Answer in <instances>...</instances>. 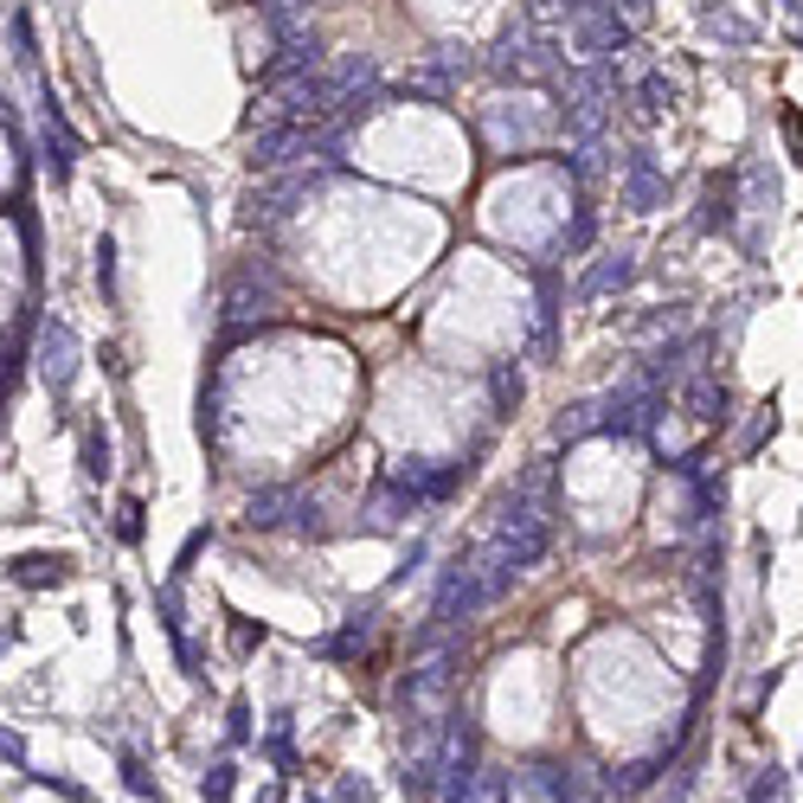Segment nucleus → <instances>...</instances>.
Here are the masks:
<instances>
[{
    "label": "nucleus",
    "instance_id": "nucleus-1",
    "mask_svg": "<svg viewBox=\"0 0 803 803\" xmlns=\"http://www.w3.org/2000/svg\"><path fill=\"white\" fill-rule=\"evenodd\" d=\"M71 572L65 553H26V560H13V585H58Z\"/></svg>",
    "mask_w": 803,
    "mask_h": 803
},
{
    "label": "nucleus",
    "instance_id": "nucleus-2",
    "mask_svg": "<svg viewBox=\"0 0 803 803\" xmlns=\"http://www.w3.org/2000/svg\"><path fill=\"white\" fill-rule=\"evenodd\" d=\"M630 277H636V264H630V257H611V264H598V271L578 284V302H592V296H605V289H623Z\"/></svg>",
    "mask_w": 803,
    "mask_h": 803
},
{
    "label": "nucleus",
    "instance_id": "nucleus-3",
    "mask_svg": "<svg viewBox=\"0 0 803 803\" xmlns=\"http://www.w3.org/2000/svg\"><path fill=\"white\" fill-rule=\"evenodd\" d=\"M701 226H720V232H733V181H708V213H701Z\"/></svg>",
    "mask_w": 803,
    "mask_h": 803
},
{
    "label": "nucleus",
    "instance_id": "nucleus-4",
    "mask_svg": "<svg viewBox=\"0 0 803 803\" xmlns=\"http://www.w3.org/2000/svg\"><path fill=\"white\" fill-rule=\"evenodd\" d=\"M688 405H695V418H726V386L695 379V386H688Z\"/></svg>",
    "mask_w": 803,
    "mask_h": 803
},
{
    "label": "nucleus",
    "instance_id": "nucleus-5",
    "mask_svg": "<svg viewBox=\"0 0 803 803\" xmlns=\"http://www.w3.org/2000/svg\"><path fill=\"white\" fill-rule=\"evenodd\" d=\"M623 193H630V206H650V199L662 193L656 168H650V161H630V174H623Z\"/></svg>",
    "mask_w": 803,
    "mask_h": 803
},
{
    "label": "nucleus",
    "instance_id": "nucleus-6",
    "mask_svg": "<svg viewBox=\"0 0 803 803\" xmlns=\"http://www.w3.org/2000/svg\"><path fill=\"white\" fill-rule=\"evenodd\" d=\"M46 374L58 379V386L71 379V334H65V329H51V334H46Z\"/></svg>",
    "mask_w": 803,
    "mask_h": 803
},
{
    "label": "nucleus",
    "instance_id": "nucleus-7",
    "mask_svg": "<svg viewBox=\"0 0 803 803\" xmlns=\"http://www.w3.org/2000/svg\"><path fill=\"white\" fill-rule=\"evenodd\" d=\"M784 791H791V784H784V771H765L753 791H746V803H784Z\"/></svg>",
    "mask_w": 803,
    "mask_h": 803
},
{
    "label": "nucleus",
    "instance_id": "nucleus-8",
    "mask_svg": "<svg viewBox=\"0 0 803 803\" xmlns=\"http://www.w3.org/2000/svg\"><path fill=\"white\" fill-rule=\"evenodd\" d=\"M199 791H206V803H226V798H232V765H219V771H213Z\"/></svg>",
    "mask_w": 803,
    "mask_h": 803
},
{
    "label": "nucleus",
    "instance_id": "nucleus-9",
    "mask_svg": "<svg viewBox=\"0 0 803 803\" xmlns=\"http://www.w3.org/2000/svg\"><path fill=\"white\" fill-rule=\"evenodd\" d=\"M495 399L508 405V399H520V374H508V367H495Z\"/></svg>",
    "mask_w": 803,
    "mask_h": 803
},
{
    "label": "nucleus",
    "instance_id": "nucleus-10",
    "mask_svg": "<svg viewBox=\"0 0 803 803\" xmlns=\"http://www.w3.org/2000/svg\"><path fill=\"white\" fill-rule=\"evenodd\" d=\"M84 457H91L84 470H91V475H103V457H110V444H103V437H91V444H84Z\"/></svg>",
    "mask_w": 803,
    "mask_h": 803
},
{
    "label": "nucleus",
    "instance_id": "nucleus-11",
    "mask_svg": "<svg viewBox=\"0 0 803 803\" xmlns=\"http://www.w3.org/2000/svg\"><path fill=\"white\" fill-rule=\"evenodd\" d=\"M123 540H142V508H136V502L123 508Z\"/></svg>",
    "mask_w": 803,
    "mask_h": 803
},
{
    "label": "nucleus",
    "instance_id": "nucleus-12",
    "mask_svg": "<svg viewBox=\"0 0 803 803\" xmlns=\"http://www.w3.org/2000/svg\"><path fill=\"white\" fill-rule=\"evenodd\" d=\"M643 96H650V110H662L675 91H668V78H650V84H643Z\"/></svg>",
    "mask_w": 803,
    "mask_h": 803
},
{
    "label": "nucleus",
    "instance_id": "nucleus-13",
    "mask_svg": "<svg viewBox=\"0 0 803 803\" xmlns=\"http://www.w3.org/2000/svg\"><path fill=\"white\" fill-rule=\"evenodd\" d=\"M784 142L803 154V123H798V110H784Z\"/></svg>",
    "mask_w": 803,
    "mask_h": 803
},
{
    "label": "nucleus",
    "instance_id": "nucleus-14",
    "mask_svg": "<svg viewBox=\"0 0 803 803\" xmlns=\"http://www.w3.org/2000/svg\"><path fill=\"white\" fill-rule=\"evenodd\" d=\"M0 758H13V765H20V758H26V746H20L13 733H0Z\"/></svg>",
    "mask_w": 803,
    "mask_h": 803
},
{
    "label": "nucleus",
    "instance_id": "nucleus-15",
    "mask_svg": "<svg viewBox=\"0 0 803 803\" xmlns=\"http://www.w3.org/2000/svg\"><path fill=\"white\" fill-rule=\"evenodd\" d=\"M798 51H803V39H798Z\"/></svg>",
    "mask_w": 803,
    "mask_h": 803
}]
</instances>
